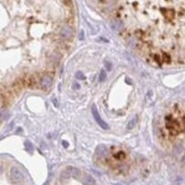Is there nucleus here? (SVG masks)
Wrapping results in <instances>:
<instances>
[{"mask_svg":"<svg viewBox=\"0 0 185 185\" xmlns=\"http://www.w3.org/2000/svg\"><path fill=\"white\" fill-rule=\"evenodd\" d=\"M148 62L185 64V0H89Z\"/></svg>","mask_w":185,"mask_h":185,"instance_id":"f257e3e1","label":"nucleus"},{"mask_svg":"<svg viewBox=\"0 0 185 185\" xmlns=\"http://www.w3.org/2000/svg\"><path fill=\"white\" fill-rule=\"evenodd\" d=\"M10 177L14 182H21V181H23V178H24L22 172H21L18 168H16V167H13V168H11Z\"/></svg>","mask_w":185,"mask_h":185,"instance_id":"f03ea898","label":"nucleus"},{"mask_svg":"<svg viewBox=\"0 0 185 185\" xmlns=\"http://www.w3.org/2000/svg\"><path fill=\"white\" fill-rule=\"evenodd\" d=\"M93 112H94V117H95V119H97V120H98V122H99V124H100L101 126H102V127H103V129H107V125L105 123H103V122H102V120H101V118L99 117V115H98V112H95V110L94 109H93Z\"/></svg>","mask_w":185,"mask_h":185,"instance_id":"7ed1b4c3","label":"nucleus"},{"mask_svg":"<svg viewBox=\"0 0 185 185\" xmlns=\"http://www.w3.org/2000/svg\"><path fill=\"white\" fill-rule=\"evenodd\" d=\"M86 185H95L94 180L91 177L90 175H88V176H86Z\"/></svg>","mask_w":185,"mask_h":185,"instance_id":"20e7f679","label":"nucleus"},{"mask_svg":"<svg viewBox=\"0 0 185 185\" xmlns=\"http://www.w3.org/2000/svg\"><path fill=\"white\" fill-rule=\"evenodd\" d=\"M1 172H2V166L0 165V173H1Z\"/></svg>","mask_w":185,"mask_h":185,"instance_id":"39448f33","label":"nucleus"}]
</instances>
